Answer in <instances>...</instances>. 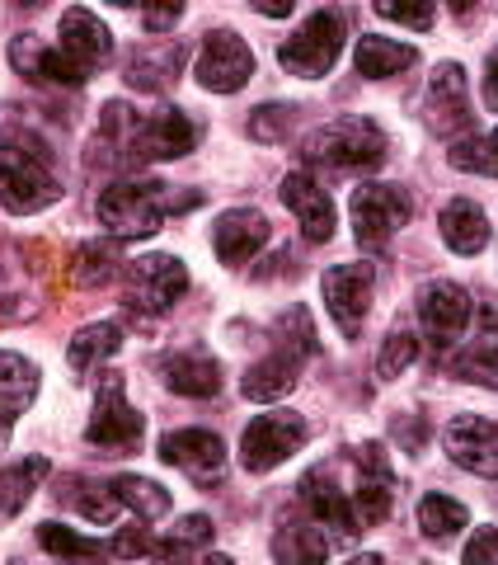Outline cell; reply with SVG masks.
I'll use <instances>...</instances> for the list:
<instances>
[{
    "label": "cell",
    "instance_id": "obj_37",
    "mask_svg": "<svg viewBox=\"0 0 498 565\" xmlns=\"http://www.w3.org/2000/svg\"><path fill=\"white\" fill-rule=\"evenodd\" d=\"M71 278H76L80 288H99V282L113 278V255L104 250V245H80L76 259H71Z\"/></svg>",
    "mask_w": 498,
    "mask_h": 565
},
{
    "label": "cell",
    "instance_id": "obj_19",
    "mask_svg": "<svg viewBox=\"0 0 498 565\" xmlns=\"http://www.w3.org/2000/svg\"><path fill=\"white\" fill-rule=\"evenodd\" d=\"M429 109H433V128L437 132H461L470 128V81L456 62H442L433 71L429 85Z\"/></svg>",
    "mask_w": 498,
    "mask_h": 565
},
{
    "label": "cell",
    "instance_id": "obj_45",
    "mask_svg": "<svg viewBox=\"0 0 498 565\" xmlns=\"http://www.w3.org/2000/svg\"><path fill=\"white\" fill-rule=\"evenodd\" d=\"M475 6H479V0H447V10H452V14H470Z\"/></svg>",
    "mask_w": 498,
    "mask_h": 565
},
{
    "label": "cell",
    "instance_id": "obj_2",
    "mask_svg": "<svg viewBox=\"0 0 498 565\" xmlns=\"http://www.w3.org/2000/svg\"><path fill=\"white\" fill-rule=\"evenodd\" d=\"M306 161L311 166H329V170H377L386 161V132L362 114L334 118L329 128L311 132Z\"/></svg>",
    "mask_w": 498,
    "mask_h": 565
},
{
    "label": "cell",
    "instance_id": "obj_1",
    "mask_svg": "<svg viewBox=\"0 0 498 565\" xmlns=\"http://www.w3.org/2000/svg\"><path fill=\"white\" fill-rule=\"evenodd\" d=\"M57 199H62V184H57V174H52L47 151L6 141V147H0V203H6V212L29 217V212H43Z\"/></svg>",
    "mask_w": 498,
    "mask_h": 565
},
{
    "label": "cell",
    "instance_id": "obj_5",
    "mask_svg": "<svg viewBox=\"0 0 498 565\" xmlns=\"http://www.w3.org/2000/svg\"><path fill=\"white\" fill-rule=\"evenodd\" d=\"M85 438H90L99 452H109V457H122V452H132L141 444V415L128 405V396H122V377L118 373L99 377L95 419H90V429H85Z\"/></svg>",
    "mask_w": 498,
    "mask_h": 565
},
{
    "label": "cell",
    "instance_id": "obj_25",
    "mask_svg": "<svg viewBox=\"0 0 498 565\" xmlns=\"http://www.w3.org/2000/svg\"><path fill=\"white\" fill-rule=\"evenodd\" d=\"M437 226H442V241H447L456 255H479L489 245V217H485V207H475L470 199H452L442 207Z\"/></svg>",
    "mask_w": 498,
    "mask_h": 565
},
{
    "label": "cell",
    "instance_id": "obj_21",
    "mask_svg": "<svg viewBox=\"0 0 498 565\" xmlns=\"http://www.w3.org/2000/svg\"><path fill=\"white\" fill-rule=\"evenodd\" d=\"M160 373H165V386L180 396H217L221 392V363L212 359L203 349H180L170 353L165 363H160Z\"/></svg>",
    "mask_w": 498,
    "mask_h": 565
},
{
    "label": "cell",
    "instance_id": "obj_24",
    "mask_svg": "<svg viewBox=\"0 0 498 565\" xmlns=\"http://www.w3.org/2000/svg\"><path fill=\"white\" fill-rule=\"evenodd\" d=\"M306 359L301 349H288V344H278V353H269L263 363H255L245 373L240 382V392L245 401H278V396H288L292 386H296V363Z\"/></svg>",
    "mask_w": 498,
    "mask_h": 565
},
{
    "label": "cell",
    "instance_id": "obj_29",
    "mask_svg": "<svg viewBox=\"0 0 498 565\" xmlns=\"http://www.w3.org/2000/svg\"><path fill=\"white\" fill-rule=\"evenodd\" d=\"M113 494H118L122 509H132V514L147 519V523L160 519V514H170V490H160L155 481H147V476H118Z\"/></svg>",
    "mask_w": 498,
    "mask_h": 565
},
{
    "label": "cell",
    "instance_id": "obj_12",
    "mask_svg": "<svg viewBox=\"0 0 498 565\" xmlns=\"http://www.w3.org/2000/svg\"><path fill=\"white\" fill-rule=\"evenodd\" d=\"M442 448L456 467H466L475 476H489L498 481V419L485 415H456L447 429H442Z\"/></svg>",
    "mask_w": 498,
    "mask_h": 565
},
{
    "label": "cell",
    "instance_id": "obj_13",
    "mask_svg": "<svg viewBox=\"0 0 498 565\" xmlns=\"http://www.w3.org/2000/svg\"><path fill=\"white\" fill-rule=\"evenodd\" d=\"M160 457L170 467H180L184 476H193L198 486H217L226 476V444L207 429H180L160 438Z\"/></svg>",
    "mask_w": 498,
    "mask_h": 565
},
{
    "label": "cell",
    "instance_id": "obj_38",
    "mask_svg": "<svg viewBox=\"0 0 498 565\" xmlns=\"http://www.w3.org/2000/svg\"><path fill=\"white\" fill-rule=\"evenodd\" d=\"M381 20H396L404 29H433V0H371Z\"/></svg>",
    "mask_w": 498,
    "mask_h": 565
},
{
    "label": "cell",
    "instance_id": "obj_33",
    "mask_svg": "<svg viewBox=\"0 0 498 565\" xmlns=\"http://www.w3.org/2000/svg\"><path fill=\"white\" fill-rule=\"evenodd\" d=\"M207 542H212V519L207 514H188L165 542H155V556H193Z\"/></svg>",
    "mask_w": 498,
    "mask_h": 565
},
{
    "label": "cell",
    "instance_id": "obj_10",
    "mask_svg": "<svg viewBox=\"0 0 498 565\" xmlns=\"http://www.w3.org/2000/svg\"><path fill=\"white\" fill-rule=\"evenodd\" d=\"M470 316H475V302L456 282H423L419 288V321H423V334H429L433 349H452L461 334H466Z\"/></svg>",
    "mask_w": 498,
    "mask_h": 565
},
{
    "label": "cell",
    "instance_id": "obj_14",
    "mask_svg": "<svg viewBox=\"0 0 498 565\" xmlns=\"http://www.w3.org/2000/svg\"><path fill=\"white\" fill-rule=\"evenodd\" d=\"M353 509H358L362 527H377L396 509V476L386 467L381 444H367L358 457V486H353Z\"/></svg>",
    "mask_w": 498,
    "mask_h": 565
},
{
    "label": "cell",
    "instance_id": "obj_28",
    "mask_svg": "<svg viewBox=\"0 0 498 565\" xmlns=\"http://www.w3.org/2000/svg\"><path fill=\"white\" fill-rule=\"evenodd\" d=\"M118 349H122V330L113 321H99V326H85L76 340H71L66 359H71L76 373H90V367H99L104 359H113Z\"/></svg>",
    "mask_w": 498,
    "mask_h": 565
},
{
    "label": "cell",
    "instance_id": "obj_7",
    "mask_svg": "<svg viewBox=\"0 0 498 565\" xmlns=\"http://www.w3.org/2000/svg\"><path fill=\"white\" fill-rule=\"evenodd\" d=\"M188 292V269L174 255H147L128 269V307L160 316Z\"/></svg>",
    "mask_w": 498,
    "mask_h": 565
},
{
    "label": "cell",
    "instance_id": "obj_9",
    "mask_svg": "<svg viewBox=\"0 0 498 565\" xmlns=\"http://www.w3.org/2000/svg\"><path fill=\"white\" fill-rule=\"evenodd\" d=\"M198 85L212 95H236L240 85L255 76V52L245 47L240 33H230V29H217V33H207V43L198 52Z\"/></svg>",
    "mask_w": 498,
    "mask_h": 565
},
{
    "label": "cell",
    "instance_id": "obj_15",
    "mask_svg": "<svg viewBox=\"0 0 498 565\" xmlns=\"http://www.w3.org/2000/svg\"><path fill=\"white\" fill-rule=\"evenodd\" d=\"M212 245H217L221 264H249L263 245H269V217L255 207H230L212 226Z\"/></svg>",
    "mask_w": 498,
    "mask_h": 565
},
{
    "label": "cell",
    "instance_id": "obj_36",
    "mask_svg": "<svg viewBox=\"0 0 498 565\" xmlns=\"http://www.w3.org/2000/svg\"><path fill=\"white\" fill-rule=\"evenodd\" d=\"M273 556H282V561H325L329 542H325V533H311V527H288V533L273 542Z\"/></svg>",
    "mask_w": 498,
    "mask_h": 565
},
{
    "label": "cell",
    "instance_id": "obj_18",
    "mask_svg": "<svg viewBox=\"0 0 498 565\" xmlns=\"http://www.w3.org/2000/svg\"><path fill=\"white\" fill-rule=\"evenodd\" d=\"M57 47L85 71V76H90L95 66H104V62L113 57V33L104 29L90 10H80V6H76V10H66V14H62V43H57Z\"/></svg>",
    "mask_w": 498,
    "mask_h": 565
},
{
    "label": "cell",
    "instance_id": "obj_43",
    "mask_svg": "<svg viewBox=\"0 0 498 565\" xmlns=\"http://www.w3.org/2000/svg\"><path fill=\"white\" fill-rule=\"evenodd\" d=\"M249 6H255L259 14H269V20H288L296 0H249Z\"/></svg>",
    "mask_w": 498,
    "mask_h": 565
},
{
    "label": "cell",
    "instance_id": "obj_40",
    "mask_svg": "<svg viewBox=\"0 0 498 565\" xmlns=\"http://www.w3.org/2000/svg\"><path fill=\"white\" fill-rule=\"evenodd\" d=\"M132 6H141V20H147L151 33L174 29V20L184 14V0H132Z\"/></svg>",
    "mask_w": 498,
    "mask_h": 565
},
{
    "label": "cell",
    "instance_id": "obj_26",
    "mask_svg": "<svg viewBox=\"0 0 498 565\" xmlns=\"http://www.w3.org/2000/svg\"><path fill=\"white\" fill-rule=\"evenodd\" d=\"M414 62H419V52L409 43L381 39V33H362V39H358V76H367V81L400 76V71L414 66Z\"/></svg>",
    "mask_w": 498,
    "mask_h": 565
},
{
    "label": "cell",
    "instance_id": "obj_32",
    "mask_svg": "<svg viewBox=\"0 0 498 565\" xmlns=\"http://www.w3.org/2000/svg\"><path fill=\"white\" fill-rule=\"evenodd\" d=\"M39 542H43V552H52V556H76V561H90V556L109 552L104 542L80 537L76 527H62V523H39Z\"/></svg>",
    "mask_w": 498,
    "mask_h": 565
},
{
    "label": "cell",
    "instance_id": "obj_3",
    "mask_svg": "<svg viewBox=\"0 0 498 565\" xmlns=\"http://www.w3.org/2000/svg\"><path fill=\"white\" fill-rule=\"evenodd\" d=\"M170 212L165 184H113L99 193V222L109 226L118 241L155 236Z\"/></svg>",
    "mask_w": 498,
    "mask_h": 565
},
{
    "label": "cell",
    "instance_id": "obj_16",
    "mask_svg": "<svg viewBox=\"0 0 498 565\" xmlns=\"http://www.w3.org/2000/svg\"><path fill=\"white\" fill-rule=\"evenodd\" d=\"M282 203H288V212L296 217V226L306 232V241H329L334 236V203L320 180H311L306 170H296L282 180Z\"/></svg>",
    "mask_w": 498,
    "mask_h": 565
},
{
    "label": "cell",
    "instance_id": "obj_31",
    "mask_svg": "<svg viewBox=\"0 0 498 565\" xmlns=\"http://www.w3.org/2000/svg\"><path fill=\"white\" fill-rule=\"evenodd\" d=\"M452 373L466 377V382H479V386H494L498 392V334H485V340H475L466 353H456Z\"/></svg>",
    "mask_w": 498,
    "mask_h": 565
},
{
    "label": "cell",
    "instance_id": "obj_4",
    "mask_svg": "<svg viewBox=\"0 0 498 565\" xmlns=\"http://www.w3.org/2000/svg\"><path fill=\"white\" fill-rule=\"evenodd\" d=\"M339 52H344V14L339 10H320L278 47V62L288 66L292 76L315 81V76H325V71L339 62Z\"/></svg>",
    "mask_w": 498,
    "mask_h": 565
},
{
    "label": "cell",
    "instance_id": "obj_6",
    "mask_svg": "<svg viewBox=\"0 0 498 565\" xmlns=\"http://www.w3.org/2000/svg\"><path fill=\"white\" fill-rule=\"evenodd\" d=\"M353 236L362 250H381V245L409 222V199L390 184H358L353 189Z\"/></svg>",
    "mask_w": 498,
    "mask_h": 565
},
{
    "label": "cell",
    "instance_id": "obj_27",
    "mask_svg": "<svg viewBox=\"0 0 498 565\" xmlns=\"http://www.w3.org/2000/svg\"><path fill=\"white\" fill-rule=\"evenodd\" d=\"M47 476V457H29V462H14L0 471V519H14L20 509L33 500V490Z\"/></svg>",
    "mask_w": 498,
    "mask_h": 565
},
{
    "label": "cell",
    "instance_id": "obj_34",
    "mask_svg": "<svg viewBox=\"0 0 498 565\" xmlns=\"http://www.w3.org/2000/svg\"><path fill=\"white\" fill-rule=\"evenodd\" d=\"M452 166L456 170H475V174H494V180H498V128L489 137L456 141V147H452Z\"/></svg>",
    "mask_w": 498,
    "mask_h": 565
},
{
    "label": "cell",
    "instance_id": "obj_17",
    "mask_svg": "<svg viewBox=\"0 0 498 565\" xmlns=\"http://www.w3.org/2000/svg\"><path fill=\"white\" fill-rule=\"evenodd\" d=\"M301 504L311 509V514L325 523V527H339L344 537L353 533H362V523H358V509H353V494H344L339 486H334V471L329 467H315L301 476Z\"/></svg>",
    "mask_w": 498,
    "mask_h": 565
},
{
    "label": "cell",
    "instance_id": "obj_44",
    "mask_svg": "<svg viewBox=\"0 0 498 565\" xmlns=\"http://www.w3.org/2000/svg\"><path fill=\"white\" fill-rule=\"evenodd\" d=\"M485 104L498 114V52L489 57V66H485Z\"/></svg>",
    "mask_w": 498,
    "mask_h": 565
},
{
    "label": "cell",
    "instance_id": "obj_35",
    "mask_svg": "<svg viewBox=\"0 0 498 565\" xmlns=\"http://www.w3.org/2000/svg\"><path fill=\"white\" fill-rule=\"evenodd\" d=\"M419 359V340L409 330H390L386 344H381V359H377V377L396 382L400 373H409V363Z\"/></svg>",
    "mask_w": 498,
    "mask_h": 565
},
{
    "label": "cell",
    "instance_id": "obj_8",
    "mask_svg": "<svg viewBox=\"0 0 498 565\" xmlns=\"http://www.w3.org/2000/svg\"><path fill=\"white\" fill-rule=\"evenodd\" d=\"M301 444H306L301 415H259L249 419V429L240 438V462L245 471H273L292 452H301Z\"/></svg>",
    "mask_w": 498,
    "mask_h": 565
},
{
    "label": "cell",
    "instance_id": "obj_30",
    "mask_svg": "<svg viewBox=\"0 0 498 565\" xmlns=\"http://www.w3.org/2000/svg\"><path fill=\"white\" fill-rule=\"evenodd\" d=\"M419 527H423V537H433V542H452L461 527H466V509L447 500V494H423Z\"/></svg>",
    "mask_w": 498,
    "mask_h": 565
},
{
    "label": "cell",
    "instance_id": "obj_39",
    "mask_svg": "<svg viewBox=\"0 0 498 565\" xmlns=\"http://www.w3.org/2000/svg\"><path fill=\"white\" fill-rule=\"evenodd\" d=\"M288 122H292V109H282V104H263V109L249 118V137L278 141V137H288Z\"/></svg>",
    "mask_w": 498,
    "mask_h": 565
},
{
    "label": "cell",
    "instance_id": "obj_23",
    "mask_svg": "<svg viewBox=\"0 0 498 565\" xmlns=\"http://www.w3.org/2000/svg\"><path fill=\"white\" fill-rule=\"evenodd\" d=\"M33 396H39V367L20 353L0 349V438L14 429V419L29 411Z\"/></svg>",
    "mask_w": 498,
    "mask_h": 565
},
{
    "label": "cell",
    "instance_id": "obj_22",
    "mask_svg": "<svg viewBox=\"0 0 498 565\" xmlns=\"http://www.w3.org/2000/svg\"><path fill=\"white\" fill-rule=\"evenodd\" d=\"M10 62L20 66L24 76H33V81H52V85H66V90L85 85V71L71 62L62 47H47V43H39V39H14Z\"/></svg>",
    "mask_w": 498,
    "mask_h": 565
},
{
    "label": "cell",
    "instance_id": "obj_41",
    "mask_svg": "<svg viewBox=\"0 0 498 565\" xmlns=\"http://www.w3.org/2000/svg\"><path fill=\"white\" fill-rule=\"evenodd\" d=\"M113 556H155V537L147 533V527H128V533H118L109 542Z\"/></svg>",
    "mask_w": 498,
    "mask_h": 565
},
{
    "label": "cell",
    "instance_id": "obj_20",
    "mask_svg": "<svg viewBox=\"0 0 498 565\" xmlns=\"http://www.w3.org/2000/svg\"><path fill=\"white\" fill-rule=\"evenodd\" d=\"M198 147V128L188 122V114L180 109H160L151 118H141V161L155 156V161H180Z\"/></svg>",
    "mask_w": 498,
    "mask_h": 565
},
{
    "label": "cell",
    "instance_id": "obj_42",
    "mask_svg": "<svg viewBox=\"0 0 498 565\" xmlns=\"http://www.w3.org/2000/svg\"><path fill=\"white\" fill-rule=\"evenodd\" d=\"M466 561H470V565L498 561V527H479V533H475V542L466 546Z\"/></svg>",
    "mask_w": 498,
    "mask_h": 565
},
{
    "label": "cell",
    "instance_id": "obj_11",
    "mask_svg": "<svg viewBox=\"0 0 498 565\" xmlns=\"http://www.w3.org/2000/svg\"><path fill=\"white\" fill-rule=\"evenodd\" d=\"M320 292H325V311L334 316V326L348 340H358L367 311H371V264H339V269L325 274Z\"/></svg>",
    "mask_w": 498,
    "mask_h": 565
},
{
    "label": "cell",
    "instance_id": "obj_46",
    "mask_svg": "<svg viewBox=\"0 0 498 565\" xmlns=\"http://www.w3.org/2000/svg\"><path fill=\"white\" fill-rule=\"evenodd\" d=\"M14 6H29V10H33V6H39V0H14Z\"/></svg>",
    "mask_w": 498,
    "mask_h": 565
}]
</instances>
